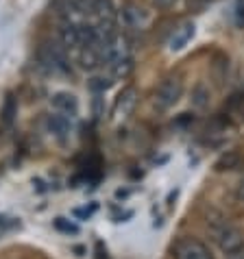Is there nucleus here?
Wrapping results in <instances>:
<instances>
[{
	"label": "nucleus",
	"mask_w": 244,
	"mask_h": 259,
	"mask_svg": "<svg viewBox=\"0 0 244 259\" xmlns=\"http://www.w3.org/2000/svg\"><path fill=\"white\" fill-rule=\"evenodd\" d=\"M53 7L57 11V16H59L63 22L81 24L85 20V13H83L81 7H78V0H55Z\"/></svg>",
	"instance_id": "8"
},
{
	"label": "nucleus",
	"mask_w": 244,
	"mask_h": 259,
	"mask_svg": "<svg viewBox=\"0 0 244 259\" xmlns=\"http://www.w3.org/2000/svg\"><path fill=\"white\" fill-rule=\"evenodd\" d=\"M90 90L94 92V94H103V92H107L113 85V76L111 74H98V76H94V78H90Z\"/></svg>",
	"instance_id": "16"
},
{
	"label": "nucleus",
	"mask_w": 244,
	"mask_h": 259,
	"mask_svg": "<svg viewBox=\"0 0 244 259\" xmlns=\"http://www.w3.org/2000/svg\"><path fill=\"white\" fill-rule=\"evenodd\" d=\"M207 229H210L212 240L216 242V246L225 255H231V253H235V250L244 248V233L235 225H231L229 220L216 218L207 225Z\"/></svg>",
	"instance_id": "1"
},
{
	"label": "nucleus",
	"mask_w": 244,
	"mask_h": 259,
	"mask_svg": "<svg viewBox=\"0 0 244 259\" xmlns=\"http://www.w3.org/2000/svg\"><path fill=\"white\" fill-rule=\"evenodd\" d=\"M214 0H188V7L192 11H203L205 7H210Z\"/></svg>",
	"instance_id": "19"
},
{
	"label": "nucleus",
	"mask_w": 244,
	"mask_h": 259,
	"mask_svg": "<svg viewBox=\"0 0 244 259\" xmlns=\"http://www.w3.org/2000/svg\"><path fill=\"white\" fill-rule=\"evenodd\" d=\"M18 116V105H16V98L13 96H7L5 105H3V126L9 128L13 124V120Z\"/></svg>",
	"instance_id": "15"
},
{
	"label": "nucleus",
	"mask_w": 244,
	"mask_h": 259,
	"mask_svg": "<svg viewBox=\"0 0 244 259\" xmlns=\"http://www.w3.org/2000/svg\"><path fill=\"white\" fill-rule=\"evenodd\" d=\"M39 66L48 74H72V63L68 59V50L59 41H44L37 53Z\"/></svg>",
	"instance_id": "2"
},
{
	"label": "nucleus",
	"mask_w": 244,
	"mask_h": 259,
	"mask_svg": "<svg viewBox=\"0 0 244 259\" xmlns=\"http://www.w3.org/2000/svg\"><path fill=\"white\" fill-rule=\"evenodd\" d=\"M242 165V155L238 150H227V153H222L216 163H214V170L216 172H231V170H238Z\"/></svg>",
	"instance_id": "13"
},
{
	"label": "nucleus",
	"mask_w": 244,
	"mask_h": 259,
	"mask_svg": "<svg viewBox=\"0 0 244 259\" xmlns=\"http://www.w3.org/2000/svg\"><path fill=\"white\" fill-rule=\"evenodd\" d=\"M175 3L177 0H153V5L157 7V9H170Z\"/></svg>",
	"instance_id": "22"
},
{
	"label": "nucleus",
	"mask_w": 244,
	"mask_h": 259,
	"mask_svg": "<svg viewBox=\"0 0 244 259\" xmlns=\"http://www.w3.org/2000/svg\"><path fill=\"white\" fill-rule=\"evenodd\" d=\"M59 39H61V46L66 50H78L81 48V39H78V24L63 22L61 28H59Z\"/></svg>",
	"instance_id": "11"
},
{
	"label": "nucleus",
	"mask_w": 244,
	"mask_h": 259,
	"mask_svg": "<svg viewBox=\"0 0 244 259\" xmlns=\"http://www.w3.org/2000/svg\"><path fill=\"white\" fill-rule=\"evenodd\" d=\"M120 18H122V24L127 28H131V31H144V28L150 24L148 11L142 9L138 5H127L125 9H122Z\"/></svg>",
	"instance_id": "6"
},
{
	"label": "nucleus",
	"mask_w": 244,
	"mask_h": 259,
	"mask_svg": "<svg viewBox=\"0 0 244 259\" xmlns=\"http://www.w3.org/2000/svg\"><path fill=\"white\" fill-rule=\"evenodd\" d=\"M57 229H61V231H66V233H76L78 231V227L76 225H66V222H63V218H57Z\"/></svg>",
	"instance_id": "20"
},
{
	"label": "nucleus",
	"mask_w": 244,
	"mask_h": 259,
	"mask_svg": "<svg viewBox=\"0 0 244 259\" xmlns=\"http://www.w3.org/2000/svg\"><path fill=\"white\" fill-rule=\"evenodd\" d=\"M78 63H81L83 70H96L100 63V50L98 46H81L78 48Z\"/></svg>",
	"instance_id": "12"
},
{
	"label": "nucleus",
	"mask_w": 244,
	"mask_h": 259,
	"mask_svg": "<svg viewBox=\"0 0 244 259\" xmlns=\"http://www.w3.org/2000/svg\"><path fill=\"white\" fill-rule=\"evenodd\" d=\"M225 259H244V248L235 250V253H231V255H225Z\"/></svg>",
	"instance_id": "23"
},
{
	"label": "nucleus",
	"mask_w": 244,
	"mask_h": 259,
	"mask_svg": "<svg viewBox=\"0 0 244 259\" xmlns=\"http://www.w3.org/2000/svg\"><path fill=\"white\" fill-rule=\"evenodd\" d=\"M192 103H194L198 109H205L210 105V90L205 88L203 83H198L194 90H192Z\"/></svg>",
	"instance_id": "17"
},
{
	"label": "nucleus",
	"mask_w": 244,
	"mask_h": 259,
	"mask_svg": "<svg viewBox=\"0 0 244 259\" xmlns=\"http://www.w3.org/2000/svg\"><path fill=\"white\" fill-rule=\"evenodd\" d=\"M192 37H194V24L183 22L181 26H177L175 31H172L170 39H168V48L172 50V53H177V50H181Z\"/></svg>",
	"instance_id": "10"
},
{
	"label": "nucleus",
	"mask_w": 244,
	"mask_h": 259,
	"mask_svg": "<svg viewBox=\"0 0 244 259\" xmlns=\"http://www.w3.org/2000/svg\"><path fill=\"white\" fill-rule=\"evenodd\" d=\"M133 68H135L133 57H127V59H120L116 63H111V66H109V74L113 78H127L133 72Z\"/></svg>",
	"instance_id": "14"
},
{
	"label": "nucleus",
	"mask_w": 244,
	"mask_h": 259,
	"mask_svg": "<svg viewBox=\"0 0 244 259\" xmlns=\"http://www.w3.org/2000/svg\"><path fill=\"white\" fill-rule=\"evenodd\" d=\"M172 255L175 259H214L210 248L196 237H181L172 248Z\"/></svg>",
	"instance_id": "4"
},
{
	"label": "nucleus",
	"mask_w": 244,
	"mask_h": 259,
	"mask_svg": "<svg viewBox=\"0 0 244 259\" xmlns=\"http://www.w3.org/2000/svg\"><path fill=\"white\" fill-rule=\"evenodd\" d=\"M233 22L238 28H244V0H235L233 5Z\"/></svg>",
	"instance_id": "18"
},
{
	"label": "nucleus",
	"mask_w": 244,
	"mask_h": 259,
	"mask_svg": "<svg viewBox=\"0 0 244 259\" xmlns=\"http://www.w3.org/2000/svg\"><path fill=\"white\" fill-rule=\"evenodd\" d=\"M50 103H53V109L63 113V116H68V118L78 116V98L74 94H70V92H57L50 98Z\"/></svg>",
	"instance_id": "9"
},
{
	"label": "nucleus",
	"mask_w": 244,
	"mask_h": 259,
	"mask_svg": "<svg viewBox=\"0 0 244 259\" xmlns=\"http://www.w3.org/2000/svg\"><path fill=\"white\" fill-rule=\"evenodd\" d=\"M70 120H72V118L63 116V113H59V111L50 113V116L46 118L48 133L53 135V138H57L59 142H66L70 138V133H72V122H70Z\"/></svg>",
	"instance_id": "7"
},
{
	"label": "nucleus",
	"mask_w": 244,
	"mask_h": 259,
	"mask_svg": "<svg viewBox=\"0 0 244 259\" xmlns=\"http://www.w3.org/2000/svg\"><path fill=\"white\" fill-rule=\"evenodd\" d=\"M181 96H183L181 76H168V78H164L161 85L155 92V105H157V109L168 111L181 100Z\"/></svg>",
	"instance_id": "3"
},
{
	"label": "nucleus",
	"mask_w": 244,
	"mask_h": 259,
	"mask_svg": "<svg viewBox=\"0 0 244 259\" xmlns=\"http://www.w3.org/2000/svg\"><path fill=\"white\" fill-rule=\"evenodd\" d=\"M235 198H238L240 203H244V177L238 181V185H235Z\"/></svg>",
	"instance_id": "21"
},
{
	"label": "nucleus",
	"mask_w": 244,
	"mask_h": 259,
	"mask_svg": "<svg viewBox=\"0 0 244 259\" xmlns=\"http://www.w3.org/2000/svg\"><path fill=\"white\" fill-rule=\"evenodd\" d=\"M135 105H138V90H135V88H125L118 94L116 103H113L111 118L116 122L127 120L129 116H131V111L135 109Z\"/></svg>",
	"instance_id": "5"
}]
</instances>
